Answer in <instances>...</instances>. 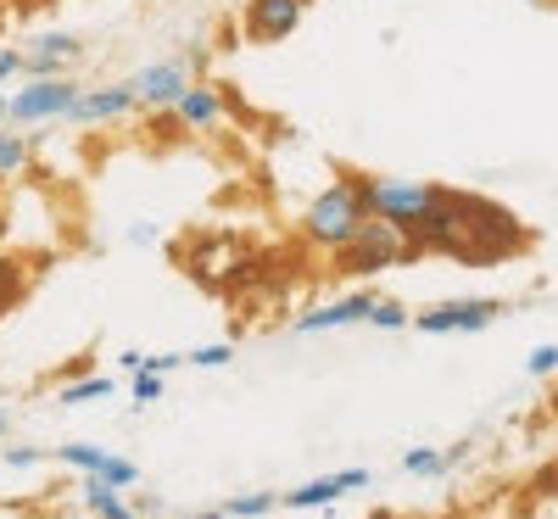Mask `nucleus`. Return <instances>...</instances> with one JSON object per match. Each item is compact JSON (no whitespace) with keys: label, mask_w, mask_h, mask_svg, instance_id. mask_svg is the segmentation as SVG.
Here are the masks:
<instances>
[{"label":"nucleus","mask_w":558,"mask_h":519,"mask_svg":"<svg viewBox=\"0 0 558 519\" xmlns=\"http://www.w3.org/2000/svg\"><path fill=\"white\" fill-rule=\"evenodd\" d=\"M191 89V73H184L179 62H151V68H140L129 79V96L134 107H151V112H173V101Z\"/></svg>","instance_id":"nucleus-7"},{"label":"nucleus","mask_w":558,"mask_h":519,"mask_svg":"<svg viewBox=\"0 0 558 519\" xmlns=\"http://www.w3.org/2000/svg\"><path fill=\"white\" fill-rule=\"evenodd\" d=\"M134 107L129 96V84H101V89H78V101H73V123H107V118H123Z\"/></svg>","instance_id":"nucleus-10"},{"label":"nucleus","mask_w":558,"mask_h":519,"mask_svg":"<svg viewBox=\"0 0 558 519\" xmlns=\"http://www.w3.org/2000/svg\"><path fill=\"white\" fill-rule=\"evenodd\" d=\"M28 57H45V62H57V68H68V62H78L84 57V39L78 34H62V28H51V34H34L28 45H23Z\"/></svg>","instance_id":"nucleus-14"},{"label":"nucleus","mask_w":558,"mask_h":519,"mask_svg":"<svg viewBox=\"0 0 558 519\" xmlns=\"http://www.w3.org/2000/svg\"><path fill=\"white\" fill-rule=\"evenodd\" d=\"M525 369L536 374V381H547V374L558 369V347H553V341H542V347H536V352L525 358Z\"/></svg>","instance_id":"nucleus-24"},{"label":"nucleus","mask_w":558,"mask_h":519,"mask_svg":"<svg viewBox=\"0 0 558 519\" xmlns=\"http://www.w3.org/2000/svg\"><path fill=\"white\" fill-rule=\"evenodd\" d=\"M173 118H179L184 129H218V123H223V96H218L213 84H191V89L173 101Z\"/></svg>","instance_id":"nucleus-12"},{"label":"nucleus","mask_w":558,"mask_h":519,"mask_svg":"<svg viewBox=\"0 0 558 519\" xmlns=\"http://www.w3.org/2000/svg\"><path fill=\"white\" fill-rule=\"evenodd\" d=\"M101 481L123 492V486H134V481H140V469H134L129 458H118V452H107V463H101Z\"/></svg>","instance_id":"nucleus-21"},{"label":"nucleus","mask_w":558,"mask_h":519,"mask_svg":"<svg viewBox=\"0 0 558 519\" xmlns=\"http://www.w3.org/2000/svg\"><path fill=\"white\" fill-rule=\"evenodd\" d=\"M363 324H375V329H402V324H408V307L375 297V302H368V318H363Z\"/></svg>","instance_id":"nucleus-19"},{"label":"nucleus","mask_w":558,"mask_h":519,"mask_svg":"<svg viewBox=\"0 0 558 519\" xmlns=\"http://www.w3.org/2000/svg\"><path fill=\"white\" fill-rule=\"evenodd\" d=\"M497 318V302L492 297H470V302H441L430 313H418L413 324L425 329V336H475V329H486Z\"/></svg>","instance_id":"nucleus-6"},{"label":"nucleus","mask_w":558,"mask_h":519,"mask_svg":"<svg viewBox=\"0 0 558 519\" xmlns=\"http://www.w3.org/2000/svg\"><path fill=\"white\" fill-rule=\"evenodd\" d=\"M118 386H112V374H84V381H68L62 391H57V402L62 408H84V402H101V397H112Z\"/></svg>","instance_id":"nucleus-15"},{"label":"nucleus","mask_w":558,"mask_h":519,"mask_svg":"<svg viewBox=\"0 0 558 519\" xmlns=\"http://www.w3.org/2000/svg\"><path fill=\"white\" fill-rule=\"evenodd\" d=\"M62 463L84 469V475H101V463H107V447H89V442H62Z\"/></svg>","instance_id":"nucleus-17"},{"label":"nucleus","mask_w":558,"mask_h":519,"mask_svg":"<svg viewBox=\"0 0 558 519\" xmlns=\"http://www.w3.org/2000/svg\"><path fill=\"white\" fill-rule=\"evenodd\" d=\"M402 469H408V475H441V452L436 447H408Z\"/></svg>","instance_id":"nucleus-20"},{"label":"nucleus","mask_w":558,"mask_h":519,"mask_svg":"<svg viewBox=\"0 0 558 519\" xmlns=\"http://www.w3.org/2000/svg\"><path fill=\"white\" fill-rule=\"evenodd\" d=\"M84 508L96 514V519H140V514L123 503V492H118V486H107L101 475H84Z\"/></svg>","instance_id":"nucleus-13"},{"label":"nucleus","mask_w":558,"mask_h":519,"mask_svg":"<svg viewBox=\"0 0 558 519\" xmlns=\"http://www.w3.org/2000/svg\"><path fill=\"white\" fill-rule=\"evenodd\" d=\"M73 101H78L73 79H34L17 96H7V118L12 123H57V118L73 112Z\"/></svg>","instance_id":"nucleus-4"},{"label":"nucleus","mask_w":558,"mask_h":519,"mask_svg":"<svg viewBox=\"0 0 558 519\" xmlns=\"http://www.w3.org/2000/svg\"><path fill=\"white\" fill-rule=\"evenodd\" d=\"M302 7H307V0H302Z\"/></svg>","instance_id":"nucleus-33"},{"label":"nucleus","mask_w":558,"mask_h":519,"mask_svg":"<svg viewBox=\"0 0 558 519\" xmlns=\"http://www.w3.org/2000/svg\"><path fill=\"white\" fill-rule=\"evenodd\" d=\"M184 519H223V508H207V514H184Z\"/></svg>","instance_id":"nucleus-29"},{"label":"nucleus","mask_w":558,"mask_h":519,"mask_svg":"<svg viewBox=\"0 0 558 519\" xmlns=\"http://www.w3.org/2000/svg\"><path fill=\"white\" fill-rule=\"evenodd\" d=\"M363 218L368 213H363V196H357V173H341L336 184H324V191L307 202L302 234H307L313 246H324V252H341L352 234H357Z\"/></svg>","instance_id":"nucleus-1"},{"label":"nucleus","mask_w":558,"mask_h":519,"mask_svg":"<svg viewBox=\"0 0 558 519\" xmlns=\"http://www.w3.org/2000/svg\"><path fill=\"white\" fill-rule=\"evenodd\" d=\"M357 196H363V213L368 218H386V224H397L408 234L418 218L436 207L441 184H425V179H368V173H357Z\"/></svg>","instance_id":"nucleus-3"},{"label":"nucleus","mask_w":558,"mask_h":519,"mask_svg":"<svg viewBox=\"0 0 558 519\" xmlns=\"http://www.w3.org/2000/svg\"><path fill=\"white\" fill-rule=\"evenodd\" d=\"M28 168V140L12 134V129H0V179H12Z\"/></svg>","instance_id":"nucleus-16"},{"label":"nucleus","mask_w":558,"mask_h":519,"mask_svg":"<svg viewBox=\"0 0 558 519\" xmlns=\"http://www.w3.org/2000/svg\"><path fill=\"white\" fill-rule=\"evenodd\" d=\"M413 257H418V252L408 246V234H402L397 224H386V218H363V224H357V234L336 252V268H341V274L368 279V274L402 268V263H413Z\"/></svg>","instance_id":"nucleus-2"},{"label":"nucleus","mask_w":558,"mask_h":519,"mask_svg":"<svg viewBox=\"0 0 558 519\" xmlns=\"http://www.w3.org/2000/svg\"><path fill=\"white\" fill-rule=\"evenodd\" d=\"M368 302H375V297H341V302H324V307L302 313L291 329H296V336H318V329H347V324H363V318H368Z\"/></svg>","instance_id":"nucleus-11"},{"label":"nucleus","mask_w":558,"mask_h":519,"mask_svg":"<svg viewBox=\"0 0 558 519\" xmlns=\"http://www.w3.org/2000/svg\"><path fill=\"white\" fill-rule=\"evenodd\" d=\"M191 274L202 279V286L223 291V286H235V279L252 274V246L229 241V234H207V241L191 246Z\"/></svg>","instance_id":"nucleus-5"},{"label":"nucleus","mask_w":558,"mask_h":519,"mask_svg":"<svg viewBox=\"0 0 558 519\" xmlns=\"http://www.w3.org/2000/svg\"><path fill=\"white\" fill-rule=\"evenodd\" d=\"M7 431H12V413H7V408H0V436H7Z\"/></svg>","instance_id":"nucleus-30"},{"label":"nucleus","mask_w":558,"mask_h":519,"mask_svg":"<svg viewBox=\"0 0 558 519\" xmlns=\"http://www.w3.org/2000/svg\"><path fill=\"white\" fill-rule=\"evenodd\" d=\"M368 519H391V514H368Z\"/></svg>","instance_id":"nucleus-32"},{"label":"nucleus","mask_w":558,"mask_h":519,"mask_svg":"<svg viewBox=\"0 0 558 519\" xmlns=\"http://www.w3.org/2000/svg\"><path fill=\"white\" fill-rule=\"evenodd\" d=\"M268 508H274L268 492H241V497H229V503H223V519H263Z\"/></svg>","instance_id":"nucleus-18"},{"label":"nucleus","mask_w":558,"mask_h":519,"mask_svg":"<svg viewBox=\"0 0 558 519\" xmlns=\"http://www.w3.org/2000/svg\"><path fill=\"white\" fill-rule=\"evenodd\" d=\"M134 514H140V519H157V514H162V497H151V492H146V497L134 503Z\"/></svg>","instance_id":"nucleus-26"},{"label":"nucleus","mask_w":558,"mask_h":519,"mask_svg":"<svg viewBox=\"0 0 558 519\" xmlns=\"http://www.w3.org/2000/svg\"><path fill=\"white\" fill-rule=\"evenodd\" d=\"M17 79V51H0V84Z\"/></svg>","instance_id":"nucleus-28"},{"label":"nucleus","mask_w":558,"mask_h":519,"mask_svg":"<svg viewBox=\"0 0 558 519\" xmlns=\"http://www.w3.org/2000/svg\"><path fill=\"white\" fill-rule=\"evenodd\" d=\"M229 358H235V347H229V341H213V347H196V352H184V363H196V369H223Z\"/></svg>","instance_id":"nucleus-22"},{"label":"nucleus","mask_w":558,"mask_h":519,"mask_svg":"<svg viewBox=\"0 0 558 519\" xmlns=\"http://www.w3.org/2000/svg\"><path fill=\"white\" fill-rule=\"evenodd\" d=\"M0 458H7L12 469H34L39 463V447H0Z\"/></svg>","instance_id":"nucleus-25"},{"label":"nucleus","mask_w":558,"mask_h":519,"mask_svg":"<svg viewBox=\"0 0 558 519\" xmlns=\"http://www.w3.org/2000/svg\"><path fill=\"white\" fill-rule=\"evenodd\" d=\"M357 486H368V469H336V475H318V481H307V486H291V508H324V503H341L347 492H357Z\"/></svg>","instance_id":"nucleus-9"},{"label":"nucleus","mask_w":558,"mask_h":519,"mask_svg":"<svg viewBox=\"0 0 558 519\" xmlns=\"http://www.w3.org/2000/svg\"><path fill=\"white\" fill-rule=\"evenodd\" d=\"M302 0H246V34L257 45H274V39H291L296 23H302Z\"/></svg>","instance_id":"nucleus-8"},{"label":"nucleus","mask_w":558,"mask_h":519,"mask_svg":"<svg viewBox=\"0 0 558 519\" xmlns=\"http://www.w3.org/2000/svg\"><path fill=\"white\" fill-rule=\"evenodd\" d=\"M134 402H140V408H151V402H162V374H151V369H140V374H134Z\"/></svg>","instance_id":"nucleus-23"},{"label":"nucleus","mask_w":558,"mask_h":519,"mask_svg":"<svg viewBox=\"0 0 558 519\" xmlns=\"http://www.w3.org/2000/svg\"><path fill=\"white\" fill-rule=\"evenodd\" d=\"M129 241H134V246H151V241H157V229H151V224H134V229H129Z\"/></svg>","instance_id":"nucleus-27"},{"label":"nucleus","mask_w":558,"mask_h":519,"mask_svg":"<svg viewBox=\"0 0 558 519\" xmlns=\"http://www.w3.org/2000/svg\"><path fill=\"white\" fill-rule=\"evenodd\" d=\"M0 123H7V96H0Z\"/></svg>","instance_id":"nucleus-31"}]
</instances>
